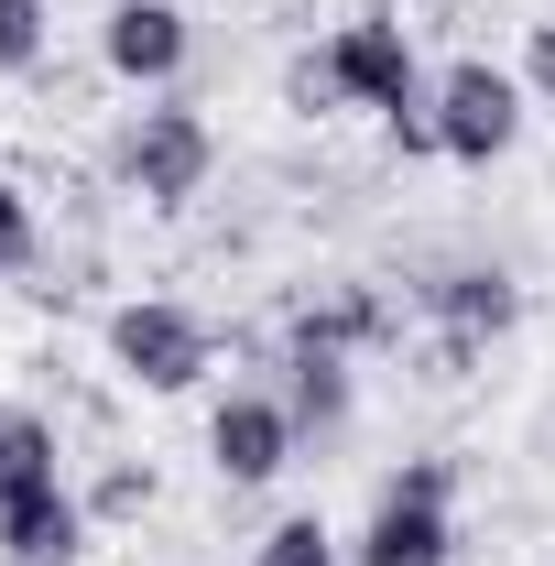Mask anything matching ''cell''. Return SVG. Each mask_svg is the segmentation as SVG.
Listing matches in <instances>:
<instances>
[{
    "mask_svg": "<svg viewBox=\"0 0 555 566\" xmlns=\"http://www.w3.org/2000/svg\"><path fill=\"white\" fill-rule=\"evenodd\" d=\"M208 359H218V338H208V316H197V305L132 294V305L109 316V370L142 381V392H197V381H208Z\"/></svg>",
    "mask_w": 555,
    "mask_h": 566,
    "instance_id": "cell-3",
    "label": "cell"
},
{
    "mask_svg": "<svg viewBox=\"0 0 555 566\" xmlns=\"http://www.w3.org/2000/svg\"><path fill=\"white\" fill-rule=\"evenodd\" d=\"M0 556H11V566H76V556H87V501H76L66 480L0 501Z\"/></svg>",
    "mask_w": 555,
    "mask_h": 566,
    "instance_id": "cell-8",
    "label": "cell"
},
{
    "mask_svg": "<svg viewBox=\"0 0 555 566\" xmlns=\"http://www.w3.org/2000/svg\"><path fill=\"white\" fill-rule=\"evenodd\" d=\"M98 55L121 87H175L186 55H197V22L175 11V0H109V22H98Z\"/></svg>",
    "mask_w": 555,
    "mask_h": 566,
    "instance_id": "cell-5",
    "label": "cell"
},
{
    "mask_svg": "<svg viewBox=\"0 0 555 566\" xmlns=\"http://www.w3.org/2000/svg\"><path fill=\"white\" fill-rule=\"evenodd\" d=\"M381 338H392V305H381L370 283H316L283 349H338V359H359V349H381Z\"/></svg>",
    "mask_w": 555,
    "mask_h": 566,
    "instance_id": "cell-9",
    "label": "cell"
},
{
    "mask_svg": "<svg viewBox=\"0 0 555 566\" xmlns=\"http://www.w3.org/2000/svg\"><path fill=\"white\" fill-rule=\"evenodd\" d=\"M87 512H98V523H132V512H153V469H142V458H121V469H98V491H87Z\"/></svg>",
    "mask_w": 555,
    "mask_h": 566,
    "instance_id": "cell-15",
    "label": "cell"
},
{
    "mask_svg": "<svg viewBox=\"0 0 555 566\" xmlns=\"http://www.w3.org/2000/svg\"><path fill=\"white\" fill-rule=\"evenodd\" d=\"M283 109H294V120H338V109H348V87H338V66H327V44H316V55H294V66H283Z\"/></svg>",
    "mask_w": 555,
    "mask_h": 566,
    "instance_id": "cell-14",
    "label": "cell"
},
{
    "mask_svg": "<svg viewBox=\"0 0 555 566\" xmlns=\"http://www.w3.org/2000/svg\"><path fill=\"white\" fill-rule=\"evenodd\" d=\"M523 98L555 109V22H534V44H523Z\"/></svg>",
    "mask_w": 555,
    "mask_h": 566,
    "instance_id": "cell-17",
    "label": "cell"
},
{
    "mask_svg": "<svg viewBox=\"0 0 555 566\" xmlns=\"http://www.w3.org/2000/svg\"><path fill=\"white\" fill-rule=\"evenodd\" d=\"M348 403H359V381H348L338 349H283V415H294V436H338Z\"/></svg>",
    "mask_w": 555,
    "mask_h": 566,
    "instance_id": "cell-10",
    "label": "cell"
},
{
    "mask_svg": "<svg viewBox=\"0 0 555 566\" xmlns=\"http://www.w3.org/2000/svg\"><path fill=\"white\" fill-rule=\"evenodd\" d=\"M208 458L229 491H262V480H283L294 469V415H283V392H229L208 415Z\"/></svg>",
    "mask_w": 555,
    "mask_h": 566,
    "instance_id": "cell-6",
    "label": "cell"
},
{
    "mask_svg": "<svg viewBox=\"0 0 555 566\" xmlns=\"http://www.w3.org/2000/svg\"><path fill=\"white\" fill-rule=\"evenodd\" d=\"M109 164H121V186H132L142 208H186L208 186V164H218V132L186 98H153V109H132V132H121Z\"/></svg>",
    "mask_w": 555,
    "mask_h": 566,
    "instance_id": "cell-2",
    "label": "cell"
},
{
    "mask_svg": "<svg viewBox=\"0 0 555 566\" xmlns=\"http://www.w3.org/2000/svg\"><path fill=\"white\" fill-rule=\"evenodd\" d=\"M55 44V11L44 0H0V76H33Z\"/></svg>",
    "mask_w": 555,
    "mask_h": 566,
    "instance_id": "cell-13",
    "label": "cell"
},
{
    "mask_svg": "<svg viewBox=\"0 0 555 566\" xmlns=\"http://www.w3.org/2000/svg\"><path fill=\"white\" fill-rule=\"evenodd\" d=\"M447 491H458V458H404L392 491L370 501V523H359L348 556H359V566H447V556H458Z\"/></svg>",
    "mask_w": 555,
    "mask_h": 566,
    "instance_id": "cell-1",
    "label": "cell"
},
{
    "mask_svg": "<svg viewBox=\"0 0 555 566\" xmlns=\"http://www.w3.org/2000/svg\"><path fill=\"white\" fill-rule=\"evenodd\" d=\"M44 480H66V447H55V424L33 415V403H0V501L44 491Z\"/></svg>",
    "mask_w": 555,
    "mask_h": 566,
    "instance_id": "cell-11",
    "label": "cell"
},
{
    "mask_svg": "<svg viewBox=\"0 0 555 566\" xmlns=\"http://www.w3.org/2000/svg\"><path fill=\"white\" fill-rule=\"evenodd\" d=\"M251 566H348V556H338V534H327L316 512H283L273 534L251 545Z\"/></svg>",
    "mask_w": 555,
    "mask_h": 566,
    "instance_id": "cell-12",
    "label": "cell"
},
{
    "mask_svg": "<svg viewBox=\"0 0 555 566\" xmlns=\"http://www.w3.org/2000/svg\"><path fill=\"white\" fill-rule=\"evenodd\" d=\"M523 76L490 66V55H458V66L436 76V153L447 164H501L512 142H523Z\"/></svg>",
    "mask_w": 555,
    "mask_h": 566,
    "instance_id": "cell-4",
    "label": "cell"
},
{
    "mask_svg": "<svg viewBox=\"0 0 555 566\" xmlns=\"http://www.w3.org/2000/svg\"><path fill=\"white\" fill-rule=\"evenodd\" d=\"M22 262H33V197L0 175V273H22Z\"/></svg>",
    "mask_w": 555,
    "mask_h": 566,
    "instance_id": "cell-16",
    "label": "cell"
},
{
    "mask_svg": "<svg viewBox=\"0 0 555 566\" xmlns=\"http://www.w3.org/2000/svg\"><path fill=\"white\" fill-rule=\"evenodd\" d=\"M415 305L447 327V338H469V349H490V338L523 327V283L501 273V262H447V273L415 283Z\"/></svg>",
    "mask_w": 555,
    "mask_h": 566,
    "instance_id": "cell-7",
    "label": "cell"
}]
</instances>
